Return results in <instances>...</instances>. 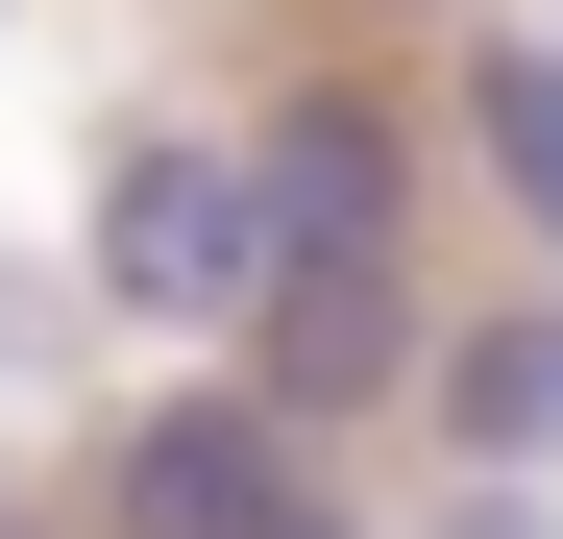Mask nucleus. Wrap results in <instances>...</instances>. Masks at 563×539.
<instances>
[{
	"mask_svg": "<svg viewBox=\"0 0 563 539\" xmlns=\"http://www.w3.org/2000/svg\"><path fill=\"white\" fill-rule=\"evenodd\" d=\"M245 369H269V417H343L417 369V295L393 270H245Z\"/></svg>",
	"mask_w": 563,
	"mask_h": 539,
	"instance_id": "nucleus-4",
	"label": "nucleus"
},
{
	"mask_svg": "<svg viewBox=\"0 0 563 539\" xmlns=\"http://www.w3.org/2000/svg\"><path fill=\"white\" fill-rule=\"evenodd\" d=\"M99 295H123V319H172V343H221V319H245V147L147 123V147L99 172Z\"/></svg>",
	"mask_w": 563,
	"mask_h": 539,
	"instance_id": "nucleus-1",
	"label": "nucleus"
},
{
	"mask_svg": "<svg viewBox=\"0 0 563 539\" xmlns=\"http://www.w3.org/2000/svg\"><path fill=\"white\" fill-rule=\"evenodd\" d=\"M441 539H563V515H539V491H465V515H441Z\"/></svg>",
	"mask_w": 563,
	"mask_h": 539,
	"instance_id": "nucleus-7",
	"label": "nucleus"
},
{
	"mask_svg": "<svg viewBox=\"0 0 563 539\" xmlns=\"http://www.w3.org/2000/svg\"><path fill=\"white\" fill-rule=\"evenodd\" d=\"M269 491H295V417H269V393H172V417H123V466H99L123 539H269Z\"/></svg>",
	"mask_w": 563,
	"mask_h": 539,
	"instance_id": "nucleus-2",
	"label": "nucleus"
},
{
	"mask_svg": "<svg viewBox=\"0 0 563 539\" xmlns=\"http://www.w3.org/2000/svg\"><path fill=\"white\" fill-rule=\"evenodd\" d=\"M245 270H393V147H367L343 99H295L245 147Z\"/></svg>",
	"mask_w": 563,
	"mask_h": 539,
	"instance_id": "nucleus-3",
	"label": "nucleus"
},
{
	"mask_svg": "<svg viewBox=\"0 0 563 539\" xmlns=\"http://www.w3.org/2000/svg\"><path fill=\"white\" fill-rule=\"evenodd\" d=\"M465 147H490L515 221H563V50L539 25H465Z\"/></svg>",
	"mask_w": 563,
	"mask_h": 539,
	"instance_id": "nucleus-6",
	"label": "nucleus"
},
{
	"mask_svg": "<svg viewBox=\"0 0 563 539\" xmlns=\"http://www.w3.org/2000/svg\"><path fill=\"white\" fill-rule=\"evenodd\" d=\"M269 539H367V515H319V491H269Z\"/></svg>",
	"mask_w": 563,
	"mask_h": 539,
	"instance_id": "nucleus-8",
	"label": "nucleus"
},
{
	"mask_svg": "<svg viewBox=\"0 0 563 539\" xmlns=\"http://www.w3.org/2000/svg\"><path fill=\"white\" fill-rule=\"evenodd\" d=\"M441 441L465 466H563V295L490 319V343H441Z\"/></svg>",
	"mask_w": 563,
	"mask_h": 539,
	"instance_id": "nucleus-5",
	"label": "nucleus"
}]
</instances>
